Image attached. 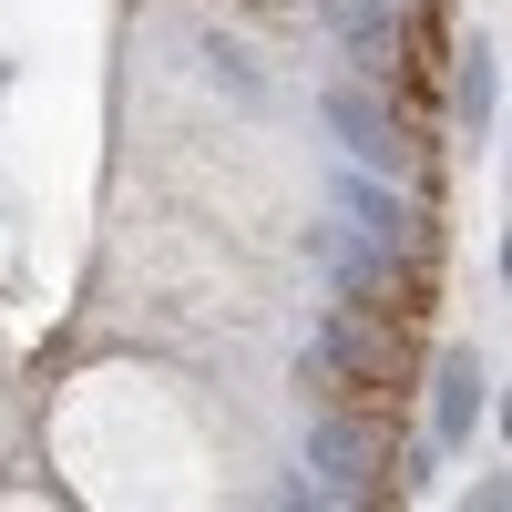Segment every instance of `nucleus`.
<instances>
[{
  "mask_svg": "<svg viewBox=\"0 0 512 512\" xmlns=\"http://www.w3.org/2000/svg\"><path fill=\"white\" fill-rule=\"evenodd\" d=\"M318 369L338 379V400H379L410 379V318L390 308H338L328 338H318Z\"/></svg>",
  "mask_w": 512,
  "mask_h": 512,
  "instance_id": "f257e3e1",
  "label": "nucleus"
}]
</instances>
